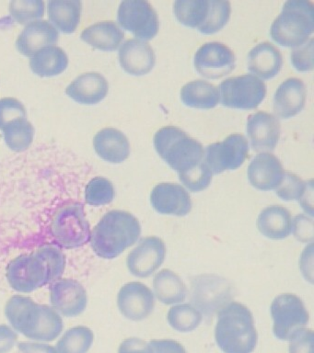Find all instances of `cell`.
I'll list each match as a JSON object with an SVG mask.
<instances>
[{
	"label": "cell",
	"instance_id": "cell-46",
	"mask_svg": "<svg viewBox=\"0 0 314 353\" xmlns=\"http://www.w3.org/2000/svg\"><path fill=\"white\" fill-rule=\"evenodd\" d=\"M295 229V236L302 240V236H310L313 237V221L308 219L305 215H299L292 222V229Z\"/></svg>",
	"mask_w": 314,
	"mask_h": 353
},
{
	"label": "cell",
	"instance_id": "cell-14",
	"mask_svg": "<svg viewBox=\"0 0 314 353\" xmlns=\"http://www.w3.org/2000/svg\"><path fill=\"white\" fill-rule=\"evenodd\" d=\"M117 305L126 319L140 321L153 313L155 300L148 287L134 281L121 288L117 296Z\"/></svg>",
	"mask_w": 314,
	"mask_h": 353
},
{
	"label": "cell",
	"instance_id": "cell-25",
	"mask_svg": "<svg viewBox=\"0 0 314 353\" xmlns=\"http://www.w3.org/2000/svg\"><path fill=\"white\" fill-rule=\"evenodd\" d=\"M291 212L285 207L272 205L259 214L257 228L267 239L279 240L286 239L292 232Z\"/></svg>",
	"mask_w": 314,
	"mask_h": 353
},
{
	"label": "cell",
	"instance_id": "cell-26",
	"mask_svg": "<svg viewBox=\"0 0 314 353\" xmlns=\"http://www.w3.org/2000/svg\"><path fill=\"white\" fill-rule=\"evenodd\" d=\"M82 40L101 51H115L125 38V33L115 21L98 22L82 32Z\"/></svg>",
	"mask_w": 314,
	"mask_h": 353
},
{
	"label": "cell",
	"instance_id": "cell-17",
	"mask_svg": "<svg viewBox=\"0 0 314 353\" xmlns=\"http://www.w3.org/2000/svg\"><path fill=\"white\" fill-rule=\"evenodd\" d=\"M118 58L126 73L142 76L150 73L156 63V55L148 41L130 39L121 46Z\"/></svg>",
	"mask_w": 314,
	"mask_h": 353
},
{
	"label": "cell",
	"instance_id": "cell-31",
	"mask_svg": "<svg viewBox=\"0 0 314 353\" xmlns=\"http://www.w3.org/2000/svg\"><path fill=\"white\" fill-rule=\"evenodd\" d=\"M209 0H177L173 5L176 19L186 26L199 28L206 21Z\"/></svg>",
	"mask_w": 314,
	"mask_h": 353
},
{
	"label": "cell",
	"instance_id": "cell-15",
	"mask_svg": "<svg viewBox=\"0 0 314 353\" xmlns=\"http://www.w3.org/2000/svg\"><path fill=\"white\" fill-rule=\"evenodd\" d=\"M50 300L53 307L68 317L84 313L88 303L84 287L79 281L71 279L57 281L51 286Z\"/></svg>",
	"mask_w": 314,
	"mask_h": 353
},
{
	"label": "cell",
	"instance_id": "cell-29",
	"mask_svg": "<svg viewBox=\"0 0 314 353\" xmlns=\"http://www.w3.org/2000/svg\"><path fill=\"white\" fill-rule=\"evenodd\" d=\"M181 99L186 106L212 109L219 102V88L202 79L194 80L181 88Z\"/></svg>",
	"mask_w": 314,
	"mask_h": 353
},
{
	"label": "cell",
	"instance_id": "cell-16",
	"mask_svg": "<svg viewBox=\"0 0 314 353\" xmlns=\"http://www.w3.org/2000/svg\"><path fill=\"white\" fill-rule=\"evenodd\" d=\"M150 203L161 214L184 216L192 210L188 192L181 185L159 183L150 193Z\"/></svg>",
	"mask_w": 314,
	"mask_h": 353
},
{
	"label": "cell",
	"instance_id": "cell-24",
	"mask_svg": "<svg viewBox=\"0 0 314 353\" xmlns=\"http://www.w3.org/2000/svg\"><path fill=\"white\" fill-rule=\"evenodd\" d=\"M93 145L98 156L110 163L125 161L130 154V145L119 130L104 128L95 134Z\"/></svg>",
	"mask_w": 314,
	"mask_h": 353
},
{
	"label": "cell",
	"instance_id": "cell-28",
	"mask_svg": "<svg viewBox=\"0 0 314 353\" xmlns=\"http://www.w3.org/2000/svg\"><path fill=\"white\" fill-rule=\"evenodd\" d=\"M68 65L67 54L57 46L46 47L32 55L30 59L32 72L42 77L57 76L67 69Z\"/></svg>",
	"mask_w": 314,
	"mask_h": 353
},
{
	"label": "cell",
	"instance_id": "cell-3",
	"mask_svg": "<svg viewBox=\"0 0 314 353\" xmlns=\"http://www.w3.org/2000/svg\"><path fill=\"white\" fill-rule=\"evenodd\" d=\"M141 226L130 212L114 210L107 212L90 234L96 255L106 259L117 258L139 239Z\"/></svg>",
	"mask_w": 314,
	"mask_h": 353
},
{
	"label": "cell",
	"instance_id": "cell-23",
	"mask_svg": "<svg viewBox=\"0 0 314 353\" xmlns=\"http://www.w3.org/2000/svg\"><path fill=\"white\" fill-rule=\"evenodd\" d=\"M282 65V54L269 41L257 44L248 54V69L260 79H270L277 76Z\"/></svg>",
	"mask_w": 314,
	"mask_h": 353
},
{
	"label": "cell",
	"instance_id": "cell-33",
	"mask_svg": "<svg viewBox=\"0 0 314 353\" xmlns=\"http://www.w3.org/2000/svg\"><path fill=\"white\" fill-rule=\"evenodd\" d=\"M92 331L86 327L70 328L57 342L59 353H87L93 343Z\"/></svg>",
	"mask_w": 314,
	"mask_h": 353
},
{
	"label": "cell",
	"instance_id": "cell-12",
	"mask_svg": "<svg viewBox=\"0 0 314 353\" xmlns=\"http://www.w3.org/2000/svg\"><path fill=\"white\" fill-rule=\"evenodd\" d=\"M233 50L219 41L206 43L197 50L194 58L197 71L206 79H217L227 76L235 68Z\"/></svg>",
	"mask_w": 314,
	"mask_h": 353
},
{
	"label": "cell",
	"instance_id": "cell-38",
	"mask_svg": "<svg viewBox=\"0 0 314 353\" xmlns=\"http://www.w3.org/2000/svg\"><path fill=\"white\" fill-rule=\"evenodd\" d=\"M181 183L193 192L206 190L212 181V172L205 161L200 162L191 170L178 173Z\"/></svg>",
	"mask_w": 314,
	"mask_h": 353
},
{
	"label": "cell",
	"instance_id": "cell-40",
	"mask_svg": "<svg viewBox=\"0 0 314 353\" xmlns=\"http://www.w3.org/2000/svg\"><path fill=\"white\" fill-rule=\"evenodd\" d=\"M26 117V107L20 101L14 98L0 99V130H3L10 121Z\"/></svg>",
	"mask_w": 314,
	"mask_h": 353
},
{
	"label": "cell",
	"instance_id": "cell-42",
	"mask_svg": "<svg viewBox=\"0 0 314 353\" xmlns=\"http://www.w3.org/2000/svg\"><path fill=\"white\" fill-rule=\"evenodd\" d=\"M289 341V353H313L314 334L311 330L300 328Z\"/></svg>",
	"mask_w": 314,
	"mask_h": 353
},
{
	"label": "cell",
	"instance_id": "cell-6",
	"mask_svg": "<svg viewBox=\"0 0 314 353\" xmlns=\"http://www.w3.org/2000/svg\"><path fill=\"white\" fill-rule=\"evenodd\" d=\"M154 146L161 159L178 173L204 161L202 145L178 127L159 129L154 135Z\"/></svg>",
	"mask_w": 314,
	"mask_h": 353
},
{
	"label": "cell",
	"instance_id": "cell-39",
	"mask_svg": "<svg viewBox=\"0 0 314 353\" xmlns=\"http://www.w3.org/2000/svg\"><path fill=\"white\" fill-rule=\"evenodd\" d=\"M306 182L291 172H284L283 179L277 188V195L284 201L300 200L304 192Z\"/></svg>",
	"mask_w": 314,
	"mask_h": 353
},
{
	"label": "cell",
	"instance_id": "cell-13",
	"mask_svg": "<svg viewBox=\"0 0 314 353\" xmlns=\"http://www.w3.org/2000/svg\"><path fill=\"white\" fill-rule=\"evenodd\" d=\"M166 247L161 239L148 236L142 239L139 245L128 256L129 272L137 277H148L164 263Z\"/></svg>",
	"mask_w": 314,
	"mask_h": 353
},
{
	"label": "cell",
	"instance_id": "cell-41",
	"mask_svg": "<svg viewBox=\"0 0 314 353\" xmlns=\"http://www.w3.org/2000/svg\"><path fill=\"white\" fill-rule=\"evenodd\" d=\"M313 38L302 46L295 47L291 51L292 65L297 70L311 71L313 69Z\"/></svg>",
	"mask_w": 314,
	"mask_h": 353
},
{
	"label": "cell",
	"instance_id": "cell-43",
	"mask_svg": "<svg viewBox=\"0 0 314 353\" xmlns=\"http://www.w3.org/2000/svg\"><path fill=\"white\" fill-rule=\"evenodd\" d=\"M118 353H154L150 343L143 339L130 338L121 343Z\"/></svg>",
	"mask_w": 314,
	"mask_h": 353
},
{
	"label": "cell",
	"instance_id": "cell-8",
	"mask_svg": "<svg viewBox=\"0 0 314 353\" xmlns=\"http://www.w3.org/2000/svg\"><path fill=\"white\" fill-rule=\"evenodd\" d=\"M219 88L223 106L233 109H255L266 95L263 80L251 74L230 77L220 83Z\"/></svg>",
	"mask_w": 314,
	"mask_h": 353
},
{
	"label": "cell",
	"instance_id": "cell-2",
	"mask_svg": "<svg viewBox=\"0 0 314 353\" xmlns=\"http://www.w3.org/2000/svg\"><path fill=\"white\" fill-rule=\"evenodd\" d=\"M5 314L16 331L38 341H53L63 330V320L50 306L37 305L31 298H10Z\"/></svg>",
	"mask_w": 314,
	"mask_h": 353
},
{
	"label": "cell",
	"instance_id": "cell-36",
	"mask_svg": "<svg viewBox=\"0 0 314 353\" xmlns=\"http://www.w3.org/2000/svg\"><path fill=\"white\" fill-rule=\"evenodd\" d=\"M115 195V188L112 182L101 176L92 179L85 189V201L92 206H101L111 203Z\"/></svg>",
	"mask_w": 314,
	"mask_h": 353
},
{
	"label": "cell",
	"instance_id": "cell-47",
	"mask_svg": "<svg viewBox=\"0 0 314 353\" xmlns=\"http://www.w3.org/2000/svg\"><path fill=\"white\" fill-rule=\"evenodd\" d=\"M18 347L21 353H59L55 347L48 344L21 342Z\"/></svg>",
	"mask_w": 314,
	"mask_h": 353
},
{
	"label": "cell",
	"instance_id": "cell-45",
	"mask_svg": "<svg viewBox=\"0 0 314 353\" xmlns=\"http://www.w3.org/2000/svg\"><path fill=\"white\" fill-rule=\"evenodd\" d=\"M18 336L8 325H0V353H8L17 342Z\"/></svg>",
	"mask_w": 314,
	"mask_h": 353
},
{
	"label": "cell",
	"instance_id": "cell-21",
	"mask_svg": "<svg viewBox=\"0 0 314 353\" xmlns=\"http://www.w3.org/2000/svg\"><path fill=\"white\" fill-rule=\"evenodd\" d=\"M306 88L302 80L291 77L281 83L274 95V110L280 118L297 115L304 107Z\"/></svg>",
	"mask_w": 314,
	"mask_h": 353
},
{
	"label": "cell",
	"instance_id": "cell-20",
	"mask_svg": "<svg viewBox=\"0 0 314 353\" xmlns=\"http://www.w3.org/2000/svg\"><path fill=\"white\" fill-rule=\"evenodd\" d=\"M59 41V32L48 21L30 22L19 35L16 47L21 54L32 57L46 47L54 46Z\"/></svg>",
	"mask_w": 314,
	"mask_h": 353
},
{
	"label": "cell",
	"instance_id": "cell-19",
	"mask_svg": "<svg viewBox=\"0 0 314 353\" xmlns=\"http://www.w3.org/2000/svg\"><path fill=\"white\" fill-rule=\"evenodd\" d=\"M284 172L279 159L275 154L264 152L258 154L250 163L247 175L250 183L256 189L270 190L279 186Z\"/></svg>",
	"mask_w": 314,
	"mask_h": 353
},
{
	"label": "cell",
	"instance_id": "cell-37",
	"mask_svg": "<svg viewBox=\"0 0 314 353\" xmlns=\"http://www.w3.org/2000/svg\"><path fill=\"white\" fill-rule=\"evenodd\" d=\"M10 12L19 23H30L45 15V2L42 0H14L10 3Z\"/></svg>",
	"mask_w": 314,
	"mask_h": 353
},
{
	"label": "cell",
	"instance_id": "cell-34",
	"mask_svg": "<svg viewBox=\"0 0 314 353\" xmlns=\"http://www.w3.org/2000/svg\"><path fill=\"white\" fill-rule=\"evenodd\" d=\"M170 327L180 332L195 330L202 321V314L191 305L173 306L167 316Z\"/></svg>",
	"mask_w": 314,
	"mask_h": 353
},
{
	"label": "cell",
	"instance_id": "cell-27",
	"mask_svg": "<svg viewBox=\"0 0 314 353\" xmlns=\"http://www.w3.org/2000/svg\"><path fill=\"white\" fill-rule=\"evenodd\" d=\"M82 4L79 0H52L48 3L49 19L64 33H72L81 21Z\"/></svg>",
	"mask_w": 314,
	"mask_h": 353
},
{
	"label": "cell",
	"instance_id": "cell-30",
	"mask_svg": "<svg viewBox=\"0 0 314 353\" xmlns=\"http://www.w3.org/2000/svg\"><path fill=\"white\" fill-rule=\"evenodd\" d=\"M154 291L159 302L173 305L186 299V284L176 273L170 270H162L157 273L153 281Z\"/></svg>",
	"mask_w": 314,
	"mask_h": 353
},
{
	"label": "cell",
	"instance_id": "cell-7",
	"mask_svg": "<svg viewBox=\"0 0 314 353\" xmlns=\"http://www.w3.org/2000/svg\"><path fill=\"white\" fill-rule=\"evenodd\" d=\"M51 232L57 244L68 250L89 243L92 234L84 204L72 203L62 206L52 221Z\"/></svg>",
	"mask_w": 314,
	"mask_h": 353
},
{
	"label": "cell",
	"instance_id": "cell-5",
	"mask_svg": "<svg viewBox=\"0 0 314 353\" xmlns=\"http://www.w3.org/2000/svg\"><path fill=\"white\" fill-rule=\"evenodd\" d=\"M314 30V5L308 0H288L273 22V40L282 46L297 47L308 41Z\"/></svg>",
	"mask_w": 314,
	"mask_h": 353
},
{
	"label": "cell",
	"instance_id": "cell-32",
	"mask_svg": "<svg viewBox=\"0 0 314 353\" xmlns=\"http://www.w3.org/2000/svg\"><path fill=\"white\" fill-rule=\"evenodd\" d=\"M7 145L16 152L26 150L34 140L35 128L26 118L10 121L3 130Z\"/></svg>",
	"mask_w": 314,
	"mask_h": 353
},
{
	"label": "cell",
	"instance_id": "cell-11",
	"mask_svg": "<svg viewBox=\"0 0 314 353\" xmlns=\"http://www.w3.org/2000/svg\"><path fill=\"white\" fill-rule=\"evenodd\" d=\"M205 160L212 173L234 170L249 157V143L244 135H228L222 142L214 143L206 149Z\"/></svg>",
	"mask_w": 314,
	"mask_h": 353
},
{
	"label": "cell",
	"instance_id": "cell-48",
	"mask_svg": "<svg viewBox=\"0 0 314 353\" xmlns=\"http://www.w3.org/2000/svg\"><path fill=\"white\" fill-rule=\"evenodd\" d=\"M300 203L307 214L313 215V181L306 182L304 192L300 199Z\"/></svg>",
	"mask_w": 314,
	"mask_h": 353
},
{
	"label": "cell",
	"instance_id": "cell-10",
	"mask_svg": "<svg viewBox=\"0 0 314 353\" xmlns=\"http://www.w3.org/2000/svg\"><path fill=\"white\" fill-rule=\"evenodd\" d=\"M117 21L123 29L143 40H151L159 29L156 10L145 0H126L121 3L117 11Z\"/></svg>",
	"mask_w": 314,
	"mask_h": 353
},
{
	"label": "cell",
	"instance_id": "cell-4",
	"mask_svg": "<svg viewBox=\"0 0 314 353\" xmlns=\"http://www.w3.org/2000/svg\"><path fill=\"white\" fill-rule=\"evenodd\" d=\"M215 339L224 353H252L258 336L249 309L236 302L225 305L217 316Z\"/></svg>",
	"mask_w": 314,
	"mask_h": 353
},
{
	"label": "cell",
	"instance_id": "cell-18",
	"mask_svg": "<svg viewBox=\"0 0 314 353\" xmlns=\"http://www.w3.org/2000/svg\"><path fill=\"white\" fill-rule=\"evenodd\" d=\"M247 134L255 151L274 150L280 137L279 120L271 113H253L248 117Z\"/></svg>",
	"mask_w": 314,
	"mask_h": 353
},
{
	"label": "cell",
	"instance_id": "cell-44",
	"mask_svg": "<svg viewBox=\"0 0 314 353\" xmlns=\"http://www.w3.org/2000/svg\"><path fill=\"white\" fill-rule=\"evenodd\" d=\"M154 353H186L183 345L172 339H159L150 342Z\"/></svg>",
	"mask_w": 314,
	"mask_h": 353
},
{
	"label": "cell",
	"instance_id": "cell-35",
	"mask_svg": "<svg viewBox=\"0 0 314 353\" xmlns=\"http://www.w3.org/2000/svg\"><path fill=\"white\" fill-rule=\"evenodd\" d=\"M231 12L230 3L223 0H209V8L206 21L198 30L205 34L219 32L227 24Z\"/></svg>",
	"mask_w": 314,
	"mask_h": 353
},
{
	"label": "cell",
	"instance_id": "cell-1",
	"mask_svg": "<svg viewBox=\"0 0 314 353\" xmlns=\"http://www.w3.org/2000/svg\"><path fill=\"white\" fill-rule=\"evenodd\" d=\"M65 266L64 254L57 248L46 245L10 261L7 278L15 291L31 292L61 278Z\"/></svg>",
	"mask_w": 314,
	"mask_h": 353
},
{
	"label": "cell",
	"instance_id": "cell-22",
	"mask_svg": "<svg viewBox=\"0 0 314 353\" xmlns=\"http://www.w3.org/2000/svg\"><path fill=\"white\" fill-rule=\"evenodd\" d=\"M109 85L103 74L86 73L81 74L66 90V93L79 103L97 104L106 98Z\"/></svg>",
	"mask_w": 314,
	"mask_h": 353
},
{
	"label": "cell",
	"instance_id": "cell-9",
	"mask_svg": "<svg viewBox=\"0 0 314 353\" xmlns=\"http://www.w3.org/2000/svg\"><path fill=\"white\" fill-rule=\"evenodd\" d=\"M273 331L281 341H289L291 336L308 322V313L304 303L297 295H278L271 305Z\"/></svg>",
	"mask_w": 314,
	"mask_h": 353
}]
</instances>
